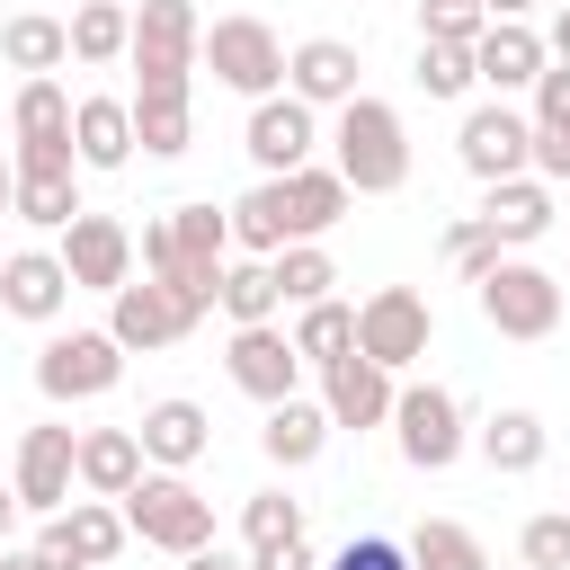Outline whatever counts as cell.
Masks as SVG:
<instances>
[{
  "instance_id": "cell-1",
  "label": "cell",
  "mask_w": 570,
  "mask_h": 570,
  "mask_svg": "<svg viewBox=\"0 0 570 570\" xmlns=\"http://www.w3.org/2000/svg\"><path fill=\"white\" fill-rule=\"evenodd\" d=\"M330 169L347 178V196H392L410 178V125L392 98H347L338 107V134H330Z\"/></svg>"
},
{
  "instance_id": "cell-2",
  "label": "cell",
  "mask_w": 570,
  "mask_h": 570,
  "mask_svg": "<svg viewBox=\"0 0 570 570\" xmlns=\"http://www.w3.org/2000/svg\"><path fill=\"white\" fill-rule=\"evenodd\" d=\"M107 303H116V312H107V338H116L125 356H134V347H142V356H151V347H178V338L214 312V294H205V285H178V276H125Z\"/></svg>"
},
{
  "instance_id": "cell-3",
  "label": "cell",
  "mask_w": 570,
  "mask_h": 570,
  "mask_svg": "<svg viewBox=\"0 0 570 570\" xmlns=\"http://www.w3.org/2000/svg\"><path fill=\"white\" fill-rule=\"evenodd\" d=\"M125 508V534H142V543H160V552H196V543H214V499L187 481V472H160V463H142L134 472V490L116 499Z\"/></svg>"
},
{
  "instance_id": "cell-4",
  "label": "cell",
  "mask_w": 570,
  "mask_h": 570,
  "mask_svg": "<svg viewBox=\"0 0 570 570\" xmlns=\"http://www.w3.org/2000/svg\"><path fill=\"white\" fill-rule=\"evenodd\" d=\"M472 294H481V321L499 330V338H552L561 330V285L534 267V258H490L481 276H472Z\"/></svg>"
},
{
  "instance_id": "cell-5",
  "label": "cell",
  "mask_w": 570,
  "mask_h": 570,
  "mask_svg": "<svg viewBox=\"0 0 570 570\" xmlns=\"http://www.w3.org/2000/svg\"><path fill=\"white\" fill-rule=\"evenodd\" d=\"M196 62H205L223 89H240V98H276V89H285V45H276L267 18H214L205 45H196Z\"/></svg>"
},
{
  "instance_id": "cell-6",
  "label": "cell",
  "mask_w": 570,
  "mask_h": 570,
  "mask_svg": "<svg viewBox=\"0 0 570 570\" xmlns=\"http://www.w3.org/2000/svg\"><path fill=\"white\" fill-rule=\"evenodd\" d=\"M392 436H401V463L410 472H445L472 436H463V401L445 383H401L392 392Z\"/></svg>"
},
{
  "instance_id": "cell-7",
  "label": "cell",
  "mask_w": 570,
  "mask_h": 570,
  "mask_svg": "<svg viewBox=\"0 0 570 570\" xmlns=\"http://www.w3.org/2000/svg\"><path fill=\"white\" fill-rule=\"evenodd\" d=\"M428 338H436V312H428V294L419 285H374L365 303H356V347L374 356V365H419L428 356Z\"/></svg>"
},
{
  "instance_id": "cell-8",
  "label": "cell",
  "mask_w": 570,
  "mask_h": 570,
  "mask_svg": "<svg viewBox=\"0 0 570 570\" xmlns=\"http://www.w3.org/2000/svg\"><path fill=\"white\" fill-rule=\"evenodd\" d=\"M116 374H125V347L107 330H53L36 347V392L45 401H98V392H116Z\"/></svg>"
},
{
  "instance_id": "cell-9",
  "label": "cell",
  "mask_w": 570,
  "mask_h": 570,
  "mask_svg": "<svg viewBox=\"0 0 570 570\" xmlns=\"http://www.w3.org/2000/svg\"><path fill=\"white\" fill-rule=\"evenodd\" d=\"M36 552H45V570H107L125 552V508L116 499H62L36 525Z\"/></svg>"
},
{
  "instance_id": "cell-10",
  "label": "cell",
  "mask_w": 570,
  "mask_h": 570,
  "mask_svg": "<svg viewBox=\"0 0 570 570\" xmlns=\"http://www.w3.org/2000/svg\"><path fill=\"white\" fill-rule=\"evenodd\" d=\"M196 45H205V18H196V0H142L134 9V71H142V89L151 80H196Z\"/></svg>"
},
{
  "instance_id": "cell-11",
  "label": "cell",
  "mask_w": 570,
  "mask_h": 570,
  "mask_svg": "<svg viewBox=\"0 0 570 570\" xmlns=\"http://www.w3.org/2000/svg\"><path fill=\"white\" fill-rule=\"evenodd\" d=\"M62 267H71V294H116L125 276H134V232L116 223V214H71L62 223V249H53Z\"/></svg>"
},
{
  "instance_id": "cell-12",
  "label": "cell",
  "mask_w": 570,
  "mask_h": 570,
  "mask_svg": "<svg viewBox=\"0 0 570 570\" xmlns=\"http://www.w3.org/2000/svg\"><path fill=\"white\" fill-rule=\"evenodd\" d=\"M454 151H463V169H472L481 187H490V178H525V160H534V116H517L508 98H490V107L463 116Z\"/></svg>"
},
{
  "instance_id": "cell-13",
  "label": "cell",
  "mask_w": 570,
  "mask_h": 570,
  "mask_svg": "<svg viewBox=\"0 0 570 570\" xmlns=\"http://www.w3.org/2000/svg\"><path fill=\"white\" fill-rule=\"evenodd\" d=\"M9 125H18L9 169H80V151H71V98L53 80H27L18 107H9Z\"/></svg>"
},
{
  "instance_id": "cell-14",
  "label": "cell",
  "mask_w": 570,
  "mask_h": 570,
  "mask_svg": "<svg viewBox=\"0 0 570 570\" xmlns=\"http://www.w3.org/2000/svg\"><path fill=\"white\" fill-rule=\"evenodd\" d=\"M392 392H401L392 365H374L365 347H347V356L321 365V410H330V428H356V436L383 428V419H392Z\"/></svg>"
},
{
  "instance_id": "cell-15",
  "label": "cell",
  "mask_w": 570,
  "mask_h": 570,
  "mask_svg": "<svg viewBox=\"0 0 570 570\" xmlns=\"http://www.w3.org/2000/svg\"><path fill=\"white\" fill-rule=\"evenodd\" d=\"M321 107H303L294 89H276V98H249V160L267 169V178H285V169H303L312 160V142H321V125H312Z\"/></svg>"
},
{
  "instance_id": "cell-16",
  "label": "cell",
  "mask_w": 570,
  "mask_h": 570,
  "mask_svg": "<svg viewBox=\"0 0 570 570\" xmlns=\"http://www.w3.org/2000/svg\"><path fill=\"white\" fill-rule=\"evenodd\" d=\"M223 374H232L249 401H285V392L303 383V356H294V338H285L276 321H249V330H232V347H223Z\"/></svg>"
},
{
  "instance_id": "cell-17",
  "label": "cell",
  "mask_w": 570,
  "mask_h": 570,
  "mask_svg": "<svg viewBox=\"0 0 570 570\" xmlns=\"http://www.w3.org/2000/svg\"><path fill=\"white\" fill-rule=\"evenodd\" d=\"M71 454H80V436L62 428V419H45V428H27L18 436V508H36V517H53L62 499H71Z\"/></svg>"
},
{
  "instance_id": "cell-18",
  "label": "cell",
  "mask_w": 570,
  "mask_h": 570,
  "mask_svg": "<svg viewBox=\"0 0 570 570\" xmlns=\"http://www.w3.org/2000/svg\"><path fill=\"white\" fill-rule=\"evenodd\" d=\"M356 45L347 36H303L294 53H285V89L303 98V107H347L356 98Z\"/></svg>"
},
{
  "instance_id": "cell-19",
  "label": "cell",
  "mask_w": 570,
  "mask_h": 570,
  "mask_svg": "<svg viewBox=\"0 0 570 570\" xmlns=\"http://www.w3.org/2000/svg\"><path fill=\"white\" fill-rule=\"evenodd\" d=\"M552 53H543V36L525 27V18H490L481 27V45H472V71L490 80V98H517V89H534V71H543Z\"/></svg>"
},
{
  "instance_id": "cell-20",
  "label": "cell",
  "mask_w": 570,
  "mask_h": 570,
  "mask_svg": "<svg viewBox=\"0 0 570 570\" xmlns=\"http://www.w3.org/2000/svg\"><path fill=\"white\" fill-rule=\"evenodd\" d=\"M62 303H71V267H62L53 249H9V258H0V312H18V321H62Z\"/></svg>"
},
{
  "instance_id": "cell-21",
  "label": "cell",
  "mask_w": 570,
  "mask_h": 570,
  "mask_svg": "<svg viewBox=\"0 0 570 570\" xmlns=\"http://www.w3.org/2000/svg\"><path fill=\"white\" fill-rule=\"evenodd\" d=\"M125 107H134V142H142L151 160H178V151H187V134H196V89H187V80H151V89H134Z\"/></svg>"
},
{
  "instance_id": "cell-22",
  "label": "cell",
  "mask_w": 570,
  "mask_h": 570,
  "mask_svg": "<svg viewBox=\"0 0 570 570\" xmlns=\"http://www.w3.org/2000/svg\"><path fill=\"white\" fill-rule=\"evenodd\" d=\"M276 214H285V240H321V232L347 214V178L303 160V169H285V178H276Z\"/></svg>"
},
{
  "instance_id": "cell-23",
  "label": "cell",
  "mask_w": 570,
  "mask_h": 570,
  "mask_svg": "<svg viewBox=\"0 0 570 570\" xmlns=\"http://www.w3.org/2000/svg\"><path fill=\"white\" fill-rule=\"evenodd\" d=\"M481 223H490V240H499V249H525V240H543V232H552V187H543V178H490Z\"/></svg>"
},
{
  "instance_id": "cell-24",
  "label": "cell",
  "mask_w": 570,
  "mask_h": 570,
  "mask_svg": "<svg viewBox=\"0 0 570 570\" xmlns=\"http://www.w3.org/2000/svg\"><path fill=\"white\" fill-rule=\"evenodd\" d=\"M134 436H142V463H160V472H187V463L205 454L214 419H205L196 401H151V410L134 419Z\"/></svg>"
},
{
  "instance_id": "cell-25",
  "label": "cell",
  "mask_w": 570,
  "mask_h": 570,
  "mask_svg": "<svg viewBox=\"0 0 570 570\" xmlns=\"http://www.w3.org/2000/svg\"><path fill=\"white\" fill-rule=\"evenodd\" d=\"M258 445H267V463H276V472H303V463L330 445V410H321V401H303V392L267 401V428H258Z\"/></svg>"
},
{
  "instance_id": "cell-26",
  "label": "cell",
  "mask_w": 570,
  "mask_h": 570,
  "mask_svg": "<svg viewBox=\"0 0 570 570\" xmlns=\"http://www.w3.org/2000/svg\"><path fill=\"white\" fill-rule=\"evenodd\" d=\"M134 472H142V436H134V428H89L80 454H71V481H80L89 499H125Z\"/></svg>"
},
{
  "instance_id": "cell-27",
  "label": "cell",
  "mask_w": 570,
  "mask_h": 570,
  "mask_svg": "<svg viewBox=\"0 0 570 570\" xmlns=\"http://www.w3.org/2000/svg\"><path fill=\"white\" fill-rule=\"evenodd\" d=\"M71 151H80V169H125L134 160V107L125 98H80L71 107Z\"/></svg>"
},
{
  "instance_id": "cell-28",
  "label": "cell",
  "mask_w": 570,
  "mask_h": 570,
  "mask_svg": "<svg viewBox=\"0 0 570 570\" xmlns=\"http://www.w3.org/2000/svg\"><path fill=\"white\" fill-rule=\"evenodd\" d=\"M0 62H9V71H27V80L62 71V62H71V36H62V18H36V9L0 18Z\"/></svg>"
},
{
  "instance_id": "cell-29",
  "label": "cell",
  "mask_w": 570,
  "mask_h": 570,
  "mask_svg": "<svg viewBox=\"0 0 570 570\" xmlns=\"http://www.w3.org/2000/svg\"><path fill=\"white\" fill-rule=\"evenodd\" d=\"M62 36H71V62H116L134 45V0H80Z\"/></svg>"
},
{
  "instance_id": "cell-30",
  "label": "cell",
  "mask_w": 570,
  "mask_h": 570,
  "mask_svg": "<svg viewBox=\"0 0 570 570\" xmlns=\"http://www.w3.org/2000/svg\"><path fill=\"white\" fill-rule=\"evenodd\" d=\"M347 347H356V303L321 294V303L294 312V356H303V365H330V356H347Z\"/></svg>"
},
{
  "instance_id": "cell-31",
  "label": "cell",
  "mask_w": 570,
  "mask_h": 570,
  "mask_svg": "<svg viewBox=\"0 0 570 570\" xmlns=\"http://www.w3.org/2000/svg\"><path fill=\"white\" fill-rule=\"evenodd\" d=\"M543 445H552V436H543L534 410H490V428H481V463H490V472H534Z\"/></svg>"
},
{
  "instance_id": "cell-32",
  "label": "cell",
  "mask_w": 570,
  "mask_h": 570,
  "mask_svg": "<svg viewBox=\"0 0 570 570\" xmlns=\"http://www.w3.org/2000/svg\"><path fill=\"white\" fill-rule=\"evenodd\" d=\"M9 214H18V223H36V232H62V223L80 214V187H71V169H18V196H9Z\"/></svg>"
},
{
  "instance_id": "cell-33",
  "label": "cell",
  "mask_w": 570,
  "mask_h": 570,
  "mask_svg": "<svg viewBox=\"0 0 570 570\" xmlns=\"http://www.w3.org/2000/svg\"><path fill=\"white\" fill-rule=\"evenodd\" d=\"M267 276H276V303H294V312H303V303H321V294L338 285V267H330V249H321V240H285V249L267 258Z\"/></svg>"
},
{
  "instance_id": "cell-34",
  "label": "cell",
  "mask_w": 570,
  "mask_h": 570,
  "mask_svg": "<svg viewBox=\"0 0 570 570\" xmlns=\"http://www.w3.org/2000/svg\"><path fill=\"white\" fill-rule=\"evenodd\" d=\"M214 303L232 312V330H249V321H276V276H267V258H223V285H214Z\"/></svg>"
},
{
  "instance_id": "cell-35",
  "label": "cell",
  "mask_w": 570,
  "mask_h": 570,
  "mask_svg": "<svg viewBox=\"0 0 570 570\" xmlns=\"http://www.w3.org/2000/svg\"><path fill=\"white\" fill-rule=\"evenodd\" d=\"M410 570H490V561H481V534H472V525L428 517V525L410 534Z\"/></svg>"
},
{
  "instance_id": "cell-36",
  "label": "cell",
  "mask_w": 570,
  "mask_h": 570,
  "mask_svg": "<svg viewBox=\"0 0 570 570\" xmlns=\"http://www.w3.org/2000/svg\"><path fill=\"white\" fill-rule=\"evenodd\" d=\"M240 534H249V552H267V543H294V534H303V499H285V490H258V499L240 508Z\"/></svg>"
},
{
  "instance_id": "cell-37",
  "label": "cell",
  "mask_w": 570,
  "mask_h": 570,
  "mask_svg": "<svg viewBox=\"0 0 570 570\" xmlns=\"http://www.w3.org/2000/svg\"><path fill=\"white\" fill-rule=\"evenodd\" d=\"M481 27H490L481 0H419V36L428 45H481Z\"/></svg>"
},
{
  "instance_id": "cell-38",
  "label": "cell",
  "mask_w": 570,
  "mask_h": 570,
  "mask_svg": "<svg viewBox=\"0 0 570 570\" xmlns=\"http://www.w3.org/2000/svg\"><path fill=\"white\" fill-rule=\"evenodd\" d=\"M472 80H481V71H472V45H428V36H419V89H428V98H463Z\"/></svg>"
},
{
  "instance_id": "cell-39",
  "label": "cell",
  "mask_w": 570,
  "mask_h": 570,
  "mask_svg": "<svg viewBox=\"0 0 570 570\" xmlns=\"http://www.w3.org/2000/svg\"><path fill=\"white\" fill-rule=\"evenodd\" d=\"M517 561H525V570H570V508H552V517H525V534H517Z\"/></svg>"
},
{
  "instance_id": "cell-40",
  "label": "cell",
  "mask_w": 570,
  "mask_h": 570,
  "mask_svg": "<svg viewBox=\"0 0 570 570\" xmlns=\"http://www.w3.org/2000/svg\"><path fill=\"white\" fill-rule=\"evenodd\" d=\"M490 258H499V240H490V223H481V214L445 223V267H454V276H481Z\"/></svg>"
},
{
  "instance_id": "cell-41",
  "label": "cell",
  "mask_w": 570,
  "mask_h": 570,
  "mask_svg": "<svg viewBox=\"0 0 570 570\" xmlns=\"http://www.w3.org/2000/svg\"><path fill=\"white\" fill-rule=\"evenodd\" d=\"M330 570H410V543H392V534H356Z\"/></svg>"
},
{
  "instance_id": "cell-42",
  "label": "cell",
  "mask_w": 570,
  "mask_h": 570,
  "mask_svg": "<svg viewBox=\"0 0 570 570\" xmlns=\"http://www.w3.org/2000/svg\"><path fill=\"white\" fill-rule=\"evenodd\" d=\"M534 125H570V62L534 71Z\"/></svg>"
},
{
  "instance_id": "cell-43",
  "label": "cell",
  "mask_w": 570,
  "mask_h": 570,
  "mask_svg": "<svg viewBox=\"0 0 570 570\" xmlns=\"http://www.w3.org/2000/svg\"><path fill=\"white\" fill-rule=\"evenodd\" d=\"M543 187H561L570 178V125H534V160H525Z\"/></svg>"
},
{
  "instance_id": "cell-44",
  "label": "cell",
  "mask_w": 570,
  "mask_h": 570,
  "mask_svg": "<svg viewBox=\"0 0 570 570\" xmlns=\"http://www.w3.org/2000/svg\"><path fill=\"white\" fill-rule=\"evenodd\" d=\"M134 258H142V276H178V240H169V214H160V223H142Z\"/></svg>"
},
{
  "instance_id": "cell-45",
  "label": "cell",
  "mask_w": 570,
  "mask_h": 570,
  "mask_svg": "<svg viewBox=\"0 0 570 570\" xmlns=\"http://www.w3.org/2000/svg\"><path fill=\"white\" fill-rule=\"evenodd\" d=\"M249 570H312V543L294 534V543H267V552H249Z\"/></svg>"
},
{
  "instance_id": "cell-46",
  "label": "cell",
  "mask_w": 570,
  "mask_h": 570,
  "mask_svg": "<svg viewBox=\"0 0 570 570\" xmlns=\"http://www.w3.org/2000/svg\"><path fill=\"white\" fill-rule=\"evenodd\" d=\"M187 570H249V561H232L223 543H196V552H187Z\"/></svg>"
},
{
  "instance_id": "cell-47",
  "label": "cell",
  "mask_w": 570,
  "mask_h": 570,
  "mask_svg": "<svg viewBox=\"0 0 570 570\" xmlns=\"http://www.w3.org/2000/svg\"><path fill=\"white\" fill-rule=\"evenodd\" d=\"M0 570H45V552L36 543H0Z\"/></svg>"
},
{
  "instance_id": "cell-48",
  "label": "cell",
  "mask_w": 570,
  "mask_h": 570,
  "mask_svg": "<svg viewBox=\"0 0 570 570\" xmlns=\"http://www.w3.org/2000/svg\"><path fill=\"white\" fill-rule=\"evenodd\" d=\"M543 53H552V62H570V0H561V18H552V36H543Z\"/></svg>"
},
{
  "instance_id": "cell-49",
  "label": "cell",
  "mask_w": 570,
  "mask_h": 570,
  "mask_svg": "<svg viewBox=\"0 0 570 570\" xmlns=\"http://www.w3.org/2000/svg\"><path fill=\"white\" fill-rule=\"evenodd\" d=\"M481 9H490V18H525L534 0H481Z\"/></svg>"
},
{
  "instance_id": "cell-50",
  "label": "cell",
  "mask_w": 570,
  "mask_h": 570,
  "mask_svg": "<svg viewBox=\"0 0 570 570\" xmlns=\"http://www.w3.org/2000/svg\"><path fill=\"white\" fill-rule=\"evenodd\" d=\"M9 525H18V490H0V543H9Z\"/></svg>"
},
{
  "instance_id": "cell-51",
  "label": "cell",
  "mask_w": 570,
  "mask_h": 570,
  "mask_svg": "<svg viewBox=\"0 0 570 570\" xmlns=\"http://www.w3.org/2000/svg\"><path fill=\"white\" fill-rule=\"evenodd\" d=\"M9 196H18V169H9V151H0V214H9Z\"/></svg>"
},
{
  "instance_id": "cell-52",
  "label": "cell",
  "mask_w": 570,
  "mask_h": 570,
  "mask_svg": "<svg viewBox=\"0 0 570 570\" xmlns=\"http://www.w3.org/2000/svg\"><path fill=\"white\" fill-rule=\"evenodd\" d=\"M517 570H525V561H517Z\"/></svg>"
}]
</instances>
